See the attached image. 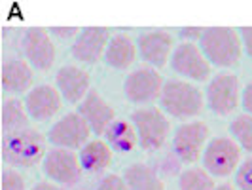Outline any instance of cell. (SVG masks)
<instances>
[{
    "mask_svg": "<svg viewBox=\"0 0 252 190\" xmlns=\"http://www.w3.org/2000/svg\"><path fill=\"white\" fill-rule=\"evenodd\" d=\"M91 133L93 131L82 114L68 113L51 126V129L48 131V141L57 149L74 151L88 145Z\"/></svg>",
    "mask_w": 252,
    "mask_h": 190,
    "instance_id": "10",
    "label": "cell"
},
{
    "mask_svg": "<svg viewBox=\"0 0 252 190\" xmlns=\"http://www.w3.org/2000/svg\"><path fill=\"white\" fill-rule=\"evenodd\" d=\"M137 53H139V46L133 38L129 35H116L110 38L102 61L114 71H124L135 65Z\"/></svg>",
    "mask_w": 252,
    "mask_h": 190,
    "instance_id": "18",
    "label": "cell"
},
{
    "mask_svg": "<svg viewBox=\"0 0 252 190\" xmlns=\"http://www.w3.org/2000/svg\"><path fill=\"white\" fill-rule=\"evenodd\" d=\"M241 42H243V48L245 53L249 55V59H252V27H245L241 29Z\"/></svg>",
    "mask_w": 252,
    "mask_h": 190,
    "instance_id": "30",
    "label": "cell"
},
{
    "mask_svg": "<svg viewBox=\"0 0 252 190\" xmlns=\"http://www.w3.org/2000/svg\"><path fill=\"white\" fill-rule=\"evenodd\" d=\"M171 69L188 82H209L213 75V65L193 42H180L175 48L171 55Z\"/></svg>",
    "mask_w": 252,
    "mask_h": 190,
    "instance_id": "6",
    "label": "cell"
},
{
    "mask_svg": "<svg viewBox=\"0 0 252 190\" xmlns=\"http://www.w3.org/2000/svg\"><path fill=\"white\" fill-rule=\"evenodd\" d=\"M61 91L51 84H38L27 93L25 109L34 122H48L63 107Z\"/></svg>",
    "mask_w": 252,
    "mask_h": 190,
    "instance_id": "13",
    "label": "cell"
},
{
    "mask_svg": "<svg viewBox=\"0 0 252 190\" xmlns=\"http://www.w3.org/2000/svg\"><path fill=\"white\" fill-rule=\"evenodd\" d=\"M131 122L139 133L140 149L146 152L159 151L167 143L171 124L169 118L159 107H142L131 113Z\"/></svg>",
    "mask_w": 252,
    "mask_h": 190,
    "instance_id": "4",
    "label": "cell"
},
{
    "mask_svg": "<svg viewBox=\"0 0 252 190\" xmlns=\"http://www.w3.org/2000/svg\"><path fill=\"white\" fill-rule=\"evenodd\" d=\"M203 167L213 177L224 179L237 171L241 164V147L229 137H213L203 151Z\"/></svg>",
    "mask_w": 252,
    "mask_h": 190,
    "instance_id": "5",
    "label": "cell"
},
{
    "mask_svg": "<svg viewBox=\"0 0 252 190\" xmlns=\"http://www.w3.org/2000/svg\"><path fill=\"white\" fill-rule=\"evenodd\" d=\"M235 185L239 190H252V156L239 164L235 171Z\"/></svg>",
    "mask_w": 252,
    "mask_h": 190,
    "instance_id": "27",
    "label": "cell"
},
{
    "mask_svg": "<svg viewBox=\"0 0 252 190\" xmlns=\"http://www.w3.org/2000/svg\"><path fill=\"white\" fill-rule=\"evenodd\" d=\"M34 82L32 67L23 59H8L2 65V88L6 93H23L31 91Z\"/></svg>",
    "mask_w": 252,
    "mask_h": 190,
    "instance_id": "19",
    "label": "cell"
},
{
    "mask_svg": "<svg viewBox=\"0 0 252 190\" xmlns=\"http://www.w3.org/2000/svg\"><path fill=\"white\" fill-rule=\"evenodd\" d=\"M80 164L88 173H102L112 165V149L106 141L93 139L80 149Z\"/></svg>",
    "mask_w": 252,
    "mask_h": 190,
    "instance_id": "20",
    "label": "cell"
},
{
    "mask_svg": "<svg viewBox=\"0 0 252 190\" xmlns=\"http://www.w3.org/2000/svg\"><path fill=\"white\" fill-rule=\"evenodd\" d=\"M46 137L34 127L2 135V158L13 167H34L46 158Z\"/></svg>",
    "mask_w": 252,
    "mask_h": 190,
    "instance_id": "1",
    "label": "cell"
},
{
    "mask_svg": "<svg viewBox=\"0 0 252 190\" xmlns=\"http://www.w3.org/2000/svg\"><path fill=\"white\" fill-rule=\"evenodd\" d=\"M215 190H235V189H233V187H231L229 183H224V185H218V187H216Z\"/></svg>",
    "mask_w": 252,
    "mask_h": 190,
    "instance_id": "34",
    "label": "cell"
},
{
    "mask_svg": "<svg viewBox=\"0 0 252 190\" xmlns=\"http://www.w3.org/2000/svg\"><path fill=\"white\" fill-rule=\"evenodd\" d=\"M229 131L233 141L243 151L252 152V116L251 114H239L229 122Z\"/></svg>",
    "mask_w": 252,
    "mask_h": 190,
    "instance_id": "25",
    "label": "cell"
},
{
    "mask_svg": "<svg viewBox=\"0 0 252 190\" xmlns=\"http://www.w3.org/2000/svg\"><path fill=\"white\" fill-rule=\"evenodd\" d=\"M21 51L25 55L27 63L36 71H50L57 57V50H55V44L51 40L50 33L44 29H38V27L27 29L23 33Z\"/></svg>",
    "mask_w": 252,
    "mask_h": 190,
    "instance_id": "12",
    "label": "cell"
},
{
    "mask_svg": "<svg viewBox=\"0 0 252 190\" xmlns=\"http://www.w3.org/2000/svg\"><path fill=\"white\" fill-rule=\"evenodd\" d=\"M55 88L68 103H82L91 91V75L76 65H64L55 73Z\"/></svg>",
    "mask_w": 252,
    "mask_h": 190,
    "instance_id": "15",
    "label": "cell"
},
{
    "mask_svg": "<svg viewBox=\"0 0 252 190\" xmlns=\"http://www.w3.org/2000/svg\"><path fill=\"white\" fill-rule=\"evenodd\" d=\"M82 164L80 156L68 149H51L46 158L42 160V173L50 179L51 183H57L61 187H72L82 179Z\"/></svg>",
    "mask_w": 252,
    "mask_h": 190,
    "instance_id": "11",
    "label": "cell"
},
{
    "mask_svg": "<svg viewBox=\"0 0 252 190\" xmlns=\"http://www.w3.org/2000/svg\"><path fill=\"white\" fill-rule=\"evenodd\" d=\"M124 179L129 190H165L163 179L158 175V171L142 162L127 165L124 169Z\"/></svg>",
    "mask_w": 252,
    "mask_h": 190,
    "instance_id": "22",
    "label": "cell"
},
{
    "mask_svg": "<svg viewBox=\"0 0 252 190\" xmlns=\"http://www.w3.org/2000/svg\"><path fill=\"white\" fill-rule=\"evenodd\" d=\"M209 143V126L195 120L180 124L173 135V151L182 164H193L203 156V151Z\"/></svg>",
    "mask_w": 252,
    "mask_h": 190,
    "instance_id": "9",
    "label": "cell"
},
{
    "mask_svg": "<svg viewBox=\"0 0 252 190\" xmlns=\"http://www.w3.org/2000/svg\"><path fill=\"white\" fill-rule=\"evenodd\" d=\"M51 33L61 40H66V38H74L78 35V29H59V27H55V29H51Z\"/></svg>",
    "mask_w": 252,
    "mask_h": 190,
    "instance_id": "32",
    "label": "cell"
},
{
    "mask_svg": "<svg viewBox=\"0 0 252 190\" xmlns=\"http://www.w3.org/2000/svg\"><path fill=\"white\" fill-rule=\"evenodd\" d=\"M2 190H27L25 179L15 167H6L2 171Z\"/></svg>",
    "mask_w": 252,
    "mask_h": 190,
    "instance_id": "26",
    "label": "cell"
},
{
    "mask_svg": "<svg viewBox=\"0 0 252 190\" xmlns=\"http://www.w3.org/2000/svg\"><path fill=\"white\" fill-rule=\"evenodd\" d=\"M173 44H175V38L165 31L142 33L137 40L139 55L154 69H163L167 61H171V55L175 51Z\"/></svg>",
    "mask_w": 252,
    "mask_h": 190,
    "instance_id": "16",
    "label": "cell"
},
{
    "mask_svg": "<svg viewBox=\"0 0 252 190\" xmlns=\"http://www.w3.org/2000/svg\"><path fill=\"white\" fill-rule=\"evenodd\" d=\"M241 105L245 109V113L252 116V80L247 82V86L243 88V93H241Z\"/></svg>",
    "mask_w": 252,
    "mask_h": 190,
    "instance_id": "29",
    "label": "cell"
},
{
    "mask_svg": "<svg viewBox=\"0 0 252 190\" xmlns=\"http://www.w3.org/2000/svg\"><path fill=\"white\" fill-rule=\"evenodd\" d=\"M205 101L216 116H227L241 105L239 78L231 73H220L207 84Z\"/></svg>",
    "mask_w": 252,
    "mask_h": 190,
    "instance_id": "7",
    "label": "cell"
},
{
    "mask_svg": "<svg viewBox=\"0 0 252 190\" xmlns=\"http://www.w3.org/2000/svg\"><path fill=\"white\" fill-rule=\"evenodd\" d=\"M95 190H129V187H127V183L124 177L110 173V175H104V177L99 181V185H97Z\"/></svg>",
    "mask_w": 252,
    "mask_h": 190,
    "instance_id": "28",
    "label": "cell"
},
{
    "mask_svg": "<svg viewBox=\"0 0 252 190\" xmlns=\"http://www.w3.org/2000/svg\"><path fill=\"white\" fill-rule=\"evenodd\" d=\"M78 113L86 118V122L89 124L91 131L95 135L106 133V129L116 120L114 107L102 97L97 89H91L86 95V99L80 103V107H78Z\"/></svg>",
    "mask_w": 252,
    "mask_h": 190,
    "instance_id": "17",
    "label": "cell"
},
{
    "mask_svg": "<svg viewBox=\"0 0 252 190\" xmlns=\"http://www.w3.org/2000/svg\"><path fill=\"white\" fill-rule=\"evenodd\" d=\"M199 48L209 63L222 69L235 67L243 57L241 35L231 27H209L205 29Z\"/></svg>",
    "mask_w": 252,
    "mask_h": 190,
    "instance_id": "2",
    "label": "cell"
},
{
    "mask_svg": "<svg viewBox=\"0 0 252 190\" xmlns=\"http://www.w3.org/2000/svg\"><path fill=\"white\" fill-rule=\"evenodd\" d=\"M29 127V113L25 109V101L19 99H6L2 105V133L19 131Z\"/></svg>",
    "mask_w": 252,
    "mask_h": 190,
    "instance_id": "23",
    "label": "cell"
},
{
    "mask_svg": "<svg viewBox=\"0 0 252 190\" xmlns=\"http://www.w3.org/2000/svg\"><path fill=\"white\" fill-rule=\"evenodd\" d=\"M180 190H215V177L205 167H189L178 177Z\"/></svg>",
    "mask_w": 252,
    "mask_h": 190,
    "instance_id": "24",
    "label": "cell"
},
{
    "mask_svg": "<svg viewBox=\"0 0 252 190\" xmlns=\"http://www.w3.org/2000/svg\"><path fill=\"white\" fill-rule=\"evenodd\" d=\"M108 42H110V35L106 29L88 27L76 37L74 44L70 46V53L76 61L93 65L104 59V51L108 48Z\"/></svg>",
    "mask_w": 252,
    "mask_h": 190,
    "instance_id": "14",
    "label": "cell"
},
{
    "mask_svg": "<svg viewBox=\"0 0 252 190\" xmlns=\"http://www.w3.org/2000/svg\"><path fill=\"white\" fill-rule=\"evenodd\" d=\"M205 29H197V27H188V29H182L180 31V37L186 38V42H191V40H201Z\"/></svg>",
    "mask_w": 252,
    "mask_h": 190,
    "instance_id": "31",
    "label": "cell"
},
{
    "mask_svg": "<svg viewBox=\"0 0 252 190\" xmlns=\"http://www.w3.org/2000/svg\"><path fill=\"white\" fill-rule=\"evenodd\" d=\"M165 80L152 67H140L127 75L124 82V95L133 105H148L159 101Z\"/></svg>",
    "mask_w": 252,
    "mask_h": 190,
    "instance_id": "8",
    "label": "cell"
},
{
    "mask_svg": "<svg viewBox=\"0 0 252 190\" xmlns=\"http://www.w3.org/2000/svg\"><path fill=\"white\" fill-rule=\"evenodd\" d=\"M31 190H63L61 189V185H57V183H50V181H40L36 183L34 187Z\"/></svg>",
    "mask_w": 252,
    "mask_h": 190,
    "instance_id": "33",
    "label": "cell"
},
{
    "mask_svg": "<svg viewBox=\"0 0 252 190\" xmlns=\"http://www.w3.org/2000/svg\"><path fill=\"white\" fill-rule=\"evenodd\" d=\"M104 135H106V143L110 145V149L120 154H129V152L137 151V147H140L139 133L133 126V122L129 120H114Z\"/></svg>",
    "mask_w": 252,
    "mask_h": 190,
    "instance_id": "21",
    "label": "cell"
},
{
    "mask_svg": "<svg viewBox=\"0 0 252 190\" xmlns=\"http://www.w3.org/2000/svg\"><path fill=\"white\" fill-rule=\"evenodd\" d=\"M159 103H161L163 113L171 114L173 118L189 120V118L201 114L203 105H205V95L195 84H191L188 80L169 78L165 82Z\"/></svg>",
    "mask_w": 252,
    "mask_h": 190,
    "instance_id": "3",
    "label": "cell"
}]
</instances>
